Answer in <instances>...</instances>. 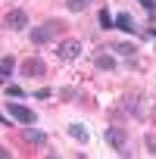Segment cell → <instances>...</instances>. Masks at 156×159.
<instances>
[{
  "label": "cell",
  "instance_id": "1",
  "mask_svg": "<svg viewBox=\"0 0 156 159\" xmlns=\"http://www.w3.org/2000/svg\"><path fill=\"white\" fill-rule=\"evenodd\" d=\"M66 31V19H47V22H41V25H34L31 31H28V38H31V44L34 47H44V44H50L56 34H62Z\"/></svg>",
  "mask_w": 156,
  "mask_h": 159
},
{
  "label": "cell",
  "instance_id": "2",
  "mask_svg": "<svg viewBox=\"0 0 156 159\" xmlns=\"http://www.w3.org/2000/svg\"><path fill=\"white\" fill-rule=\"evenodd\" d=\"M103 137H106V143L116 150V153H128V128L125 125H109L106 131H103Z\"/></svg>",
  "mask_w": 156,
  "mask_h": 159
},
{
  "label": "cell",
  "instance_id": "3",
  "mask_svg": "<svg viewBox=\"0 0 156 159\" xmlns=\"http://www.w3.org/2000/svg\"><path fill=\"white\" fill-rule=\"evenodd\" d=\"M7 116H13L19 125H38V112H34L31 106L16 103V100H10V103H7Z\"/></svg>",
  "mask_w": 156,
  "mask_h": 159
},
{
  "label": "cell",
  "instance_id": "4",
  "mask_svg": "<svg viewBox=\"0 0 156 159\" xmlns=\"http://www.w3.org/2000/svg\"><path fill=\"white\" fill-rule=\"evenodd\" d=\"M19 75H22V78H44V75H47V62H44L41 56H28V59H22Z\"/></svg>",
  "mask_w": 156,
  "mask_h": 159
},
{
  "label": "cell",
  "instance_id": "5",
  "mask_svg": "<svg viewBox=\"0 0 156 159\" xmlns=\"http://www.w3.org/2000/svg\"><path fill=\"white\" fill-rule=\"evenodd\" d=\"M56 56H59L62 62H75L78 56H81V41H75V38L59 41V44H56Z\"/></svg>",
  "mask_w": 156,
  "mask_h": 159
},
{
  "label": "cell",
  "instance_id": "6",
  "mask_svg": "<svg viewBox=\"0 0 156 159\" xmlns=\"http://www.w3.org/2000/svg\"><path fill=\"white\" fill-rule=\"evenodd\" d=\"M3 28H10V31L28 28V13H25V10H10V13L3 16Z\"/></svg>",
  "mask_w": 156,
  "mask_h": 159
},
{
  "label": "cell",
  "instance_id": "7",
  "mask_svg": "<svg viewBox=\"0 0 156 159\" xmlns=\"http://www.w3.org/2000/svg\"><path fill=\"white\" fill-rule=\"evenodd\" d=\"M22 140L25 143H31V147H47V131H41V128H34V125H25L22 128Z\"/></svg>",
  "mask_w": 156,
  "mask_h": 159
},
{
  "label": "cell",
  "instance_id": "8",
  "mask_svg": "<svg viewBox=\"0 0 156 159\" xmlns=\"http://www.w3.org/2000/svg\"><path fill=\"white\" fill-rule=\"evenodd\" d=\"M112 28H122V31H128V34H137V22H134L131 13H119V16H112Z\"/></svg>",
  "mask_w": 156,
  "mask_h": 159
},
{
  "label": "cell",
  "instance_id": "9",
  "mask_svg": "<svg viewBox=\"0 0 156 159\" xmlns=\"http://www.w3.org/2000/svg\"><path fill=\"white\" fill-rule=\"evenodd\" d=\"M66 134H69L72 140H78V143H88V140H91V134H88V128H85L81 122H69V125H66Z\"/></svg>",
  "mask_w": 156,
  "mask_h": 159
},
{
  "label": "cell",
  "instance_id": "10",
  "mask_svg": "<svg viewBox=\"0 0 156 159\" xmlns=\"http://www.w3.org/2000/svg\"><path fill=\"white\" fill-rule=\"evenodd\" d=\"M13 72H16V59L13 56H0V84H10Z\"/></svg>",
  "mask_w": 156,
  "mask_h": 159
},
{
  "label": "cell",
  "instance_id": "11",
  "mask_svg": "<svg viewBox=\"0 0 156 159\" xmlns=\"http://www.w3.org/2000/svg\"><path fill=\"white\" fill-rule=\"evenodd\" d=\"M94 66H97L100 72H116V69H119V62H116L112 53H97V56H94Z\"/></svg>",
  "mask_w": 156,
  "mask_h": 159
},
{
  "label": "cell",
  "instance_id": "12",
  "mask_svg": "<svg viewBox=\"0 0 156 159\" xmlns=\"http://www.w3.org/2000/svg\"><path fill=\"white\" fill-rule=\"evenodd\" d=\"M116 56H125V59H134L137 56V44H128V41H119V44H112L109 47Z\"/></svg>",
  "mask_w": 156,
  "mask_h": 159
},
{
  "label": "cell",
  "instance_id": "13",
  "mask_svg": "<svg viewBox=\"0 0 156 159\" xmlns=\"http://www.w3.org/2000/svg\"><path fill=\"white\" fill-rule=\"evenodd\" d=\"M91 7V0H66V10L69 13H85Z\"/></svg>",
  "mask_w": 156,
  "mask_h": 159
},
{
  "label": "cell",
  "instance_id": "14",
  "mask_svg": "<svg viewBox=\"0 0 156 159\" xmlns=\"http://www.w3.org/2000/svg\"><path fill=\"white\" fill-rule=\"evenodd\" d=\"M97 25H100V28H112V16H109V10H106V7L97 13Z\"/></svg>",
  "mask_w": 156,
  "mask_h": 159
},
{
  "label": "cell",
  "instance_id": "15",
  "mask_svg": "<svg viewBox=\"0 0 156 159\" xmlns=\"http://www.w3.org/2000/svg\"><path fill=\"white\" fill-rule=\"evenodd\" d=\"M56 94H59V100H66V103H72V100L78 97V91H75V88H59Z\"/></svg>",
  "mask_w": 156,
  "mask_h": 159
},
{
  "label": "cell",
  "instance_id": "16",
  "mask_svg": "<svg viewBox=\"0 0 156 159\" xmlns=\"http://www.w3.org/2000/svg\"><path fill=\"white\" fill-rule=\"evenodd\" d=\"M144 147H147L150 156H156V134H147V137H144Z\"/></svg>",
  "mask_w": 156,
  "mask_h": 159
},
{
  "label": "cell",
  "instance_id": "17",
  "mask_svg": "<svg viewBox=\"0 0 156 159\" xmlns=\"http://www.w3.org/2000/svg\"><path fill=\"white\" fill-rule=\"evenodd\" d=\"M7 97L19 100V97H25V91H22V88H16V84H7Z\"/></svg>",
  "mask_w": 156,
  "mask_h": 159
},
{
  "label": "cell",
  "instance_id": "18",
  "mask_svg": "<svg viewBox=\"0 0 156 159\" xmlns=\"http://www.w3.org/2000/svg\"><path fill=\"white\" fill-rule=\"evenodd\" d=\"M137 3H140V7H144L150 16H156V0H137Z\"/></svg>",
  "mask_w": 156,
  "mask_h": 159
},
{
  "label": "cell",
  "instance_id": "19",
  "mask_svg": "<svg viewBox=\"0 0 156 159\" xmlns=\"http://www.w3.org/2000/svg\"><path fill=\"white\" fill-rule=\"evenodd\" d=\"M34 97L44 100V97H53V91H50V88H41V91H34Z\"/></svg>",
  "mask_w": 156,
  "mask_h": 159
},
{
  "label": "cell",
  "instance_id": "20",
  "mask_svg": "<svg viewBox=\"0 0 156 159\" xmlns=\"http://www.w3.org/2000/svg\"><path fill=\"white\" fill-rule=\"evenodd\" d=\"M13 156V150H7V147H0V159H10Z\"/></svg>",
  "mask_w": 156,
  "mask_h": 159
},
{
  "label": "cell",
  "instance_id": "21",
  "mask_svg": "<svg viewBox=\"0 0 156 159\" xmlns=\"http://www.w3.org/2000/svg\"><path fill=\"white\" fill-rule=\"evenodd\" d=\"M0 25H3V22H0Z\"/></svg>",
  "mask_w": 156,
  "mask_h": 159
}]
</instances>
